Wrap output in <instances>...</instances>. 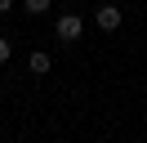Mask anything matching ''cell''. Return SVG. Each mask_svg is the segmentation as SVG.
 <instances>
[{
  "label": "cell",
  "mask_w": 147,
  "mask_h": 143,
  "mask_svg": "<svg viewBox=\"0 0 147 143\" xmlns=\"http://www.w3.org/2000/svg\"><path fill=\"white\" fill-rule=\"evenodd\" d=\"M80 31H85V22L76 14H63V18H58V40H80Z\"/></svg>",
  "instance_id": "6da1fadb"
},
{
  "label": "cell",
  "mask_w": 147,
  "mask_h": 143,
  "mask_svg": "<svg viewBox=\"0 0 147 143\" xmlns=\"http://www.w3.org/2000/svg\"><path fill=\"white\" fill-rule=\"evenodd\" d=\"M98 27H102V31H116V27H120V5H102L98 9Z\"/></svg>",
  "instance_id": "7a4b0ae2"
},
{
  "label": "cell",
  "mask_w": 147,
  "mask_h": 143,
  "mask_svg": "<svg viewBox=\"0 0 147 143\" xmlns=\"http://www.w3.org/2000/svg\"><path fill=\"white\" fill-rule=\"evenodd\" d=\"M31 72L45 76V72H49V54H31Z\"/></svg>",
  "instance_id": "3957f363"
},
{
  "label": "cell",
  "mask_w": 147,
  "mask_h": 143,
  "mask_svg": "<svg viewBox=\"0 0 147 143\" xmlns=\"http://www.w3.org/2000/svg\"><path fill=\"white\" fill-rule=\"evenodd\" d=\"M22 5H27L31 14H45V9H49V0H22Z\"/></svg>",
  "instance_id": "277c9868"
},
{
  "label": "cell",
  "mask_w": 147,
  "mask_h": 143,
  "mask_svg": "<svg viewBox=\"0 0 147 143\" xmlns=\"http://www.w3.org/2000/svg\"><path fill=\"white\" fill-rule=\"evenodd\" d=\"M9 54H13V45H9V40H5V36H0V63L9 58Z\"/></svg>",
  "instance_id": "5b68a950"
},
{
  "label": "cell",
  "mask_w": 147,
  "mask_h": 143,
  "mask_svg": "<svg viewBox=\"0 0 147 143\" xmlns=\"http://www.w3.org/2000/svg\"><path fill=\"white\" fill-rule=\"evenodd\" d=\"M9 9H13V0H0V14H9Z\"/></svg>",
  "instance_id": "8992f818"
},
{
  "label": "cell",
  "mask_w": 147,
  "mask_h": 143,
  "mask_svg": "<svg viewBox=\"0 0 147 143\" xmlns=\"http://www.w3.org/2000/svg\"><path fill=\"white\" fill-rule=\"evenodd\" d=\"M138 143H147V139H138Z\"/></svg>",
  "instance_id": "52a82bcc"
}]
</instances>
